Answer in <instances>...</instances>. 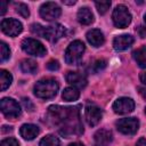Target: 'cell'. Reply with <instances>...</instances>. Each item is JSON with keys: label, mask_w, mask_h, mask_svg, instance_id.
<instances>
[{"label": "cell", "mask_w": 146, "mask_h": 146, "mask_svg": "<svg viewBox=\"0 0 146 146\" xmlns=\"http://www.w3.org/2000/svg\"><path fill=\"white\" fill-rule=\"evenodd\" d=\"M48 115L55 124H59V132L66 138H70L72 135H80L83 132V127L79 121L78 107L52 105L48 108Z\"/></svg>", "instance_id": "1"}, {"label": "cell", "mask_w": 146, "mask_h": 146, "mask_svg": "<svg viewBox=\"0 0 146 146\" xmlns=\"http://www.w3.org/2000/svg\"><path fill=\"white\" fill-rule=\"evenodd\" d=\"M58 83L54 79H43L35 83L34 86V95L42 99H50L57 95Z\"/></svg>", "instance_id": "2"}, {"label": "cell", "mask_w": 146, "mask_h": 146, "mask_svg": "<svg viewBox=\"0 0 146 146\" xmlns=\"http://www.w3.org/2000/svg\"><path fill=\"white\" fill-rule=\"evenodd\" d=\"M84 44L80 40H75L70 43V46L65 50V62L68 65H76L81 62L83 52H84Z\"/></svg>", "instance_id": "3"}, {"label": "cell", "mask_w": 146, "mask_h": 146, "mask_svg": "<svg viewBox=\"0 0 146 146\" xmlns=\"http://www.w3.org/2000/svg\"><path fill=\"white\" fill-rule=\"evenodd\" d=\"M113 23L116 27L119 29H124L127 27L130 22H131V14L129 13L128 8L123 5H119L115 7L113 15H112Z\"/></svg>", "instance_id": "4"}, {"label": "cell", "mask_w": 146, "mask_h": 146, "mask_svg": "<svg viewBox=\"0 0 146 146\" xmlns=\"http://www.w3.org/2000/svg\"><path fill=\"white\" fill-rule=\"evenodd\" d=\"M22 49L27 52L29 55H32V56H39V57H42L46 55L47 50L44 48V46L35 40V39H32V38H27V39H24L22 41Z\"/></svg>", "instance_id": "5"}, {"label": "cell", "mask_w": 146, "mask_h": 146, "mask_svg": "<svg viewBox=\"0 0 146 146\" xmlns=\"http://www.w3.org/2000/svg\"><path fill=\"white\" fill-rule=\"evenodd\" d=\"M0 108L1 112L9 119H16L21 115V107L18 103L13 98L9 97L2 98L0 102Z\"/></svg>", "instance_id": "6"}, {"label": "cell", "mask_w": 146, "mask_h": 146, "mask_svg": "<svg viewBox=\"0 0 146 146\" xmlns=\"http://www.w3.org/2000/svg\"><path fill=\"white\" fill-rule=\"evenodd\" d=\"M139 128V121L136 117H124L116 122V129L123 135H135Z\"/></svg>", "instance_id": "7"}, {"label": "cell", "mask_w": 146, "mask_h": 146, "mask_svg": "<svg viewBox=\"0 0 146 146\" xmlns=\"http://www.w3.org/2000/svg\"><path fill=\"white\" fill-rule=\"evenodd\" d=\"M62 14L59 6L55 2H46L40 7V16L44 21H55Z\"/></svg>", "instance_id": "8"}, {"label": "cell", "mask_w": 146, "mask_h": 146, "mask_svg": "<svg viewBox=\"0 0 146 146\" xmlns=\"http://www.w3.org/2000/svg\"><path fill=\"white\" fill-rule=\"evenodd\" d=\"M1 30L5 34H7L9 36H16L22 32L23 25L17 19L5 18V19L1 21Z\"/></svg>", "instance_id": "9"}, {"label": "cell", "mask_w": 146, "mask_h": 146, "mask_svg": "<svg viewBox=\"0 0 146 146\" xmlns=\"http://www.w3.org/2000/svg\"><path fill=\"white\" fill-rule=\"evenodd\" d=\"M66 33V30L63 25L60 24H54L50 26H47L44 30V35L43 38L49 40L50 42H56L59 39H62Z\"/></svg>", "instance_id": "10"}, {"label": "cell", "mask_w": 146, "mask_h": 146, "mask_svg": "<svg viewBox=\"0 0 146 146\" xmlns=\"http://www.w3.org/2000/svg\"><path fill=\"white\" fill-rule=\"evenodd\" d=\"M135 108V102L128 97H121L116 99L113 104V110L117 114H128L131 113Z\"/></svg>", "instance_id": "11"}, {"label": "cell", "mask_w": 146, "mask_h": 146, "mask_svg": "<svg viewBox=\"0 0 146 146\" xmlns=\"http://www.w3.org/2000/svg\"><path fill=\"white\" fill-rule=\"evenodd\" d=\"M102 116H103V112L96 105H88L84 110V117H86L87 123L90 127L97 125L99 121L102 120Z\"/></svg>", "instance_id": "12"}, {"label": "cell", "mask_w": 146, "mask_h": 146, "mask_svg": "<svg viewBox=\"0 0 146 146\" xmlns=\"http://www.w3.org/2000/svg\"><path fill=\"white\" fill-rule=\"evenodd\" d=\"M66 81L72 84L75 88H84L87 86V78L83 73L81 72H67L66 74Z\"/></svg>", "instance_id": "13"}, {"label": "cell", "mask_w": 146, "mask_h": 146, "mask_svg": "<svg viewBox=\"0 0 146 146\" xmlns=\"http://www.w3.org/2000/svg\"><path fill=\"white\" fill-rule=\"evenodd\" d=\"M135 42V39L130 34H122L119 36H115L113 40V47L117 51H122L128 49L132 43Z\"/></svg>", "instance_id": "14"}, {"label": "cell", "mask_w": 146, "mask_h": 146, "mask_svg": "<svg viewBox=\"0 0 146 146\" xmlns=\"http://www.w3.org/2000/svg\"><path fill=\"white\" fill-rule=\"evenodd\" d=\"M113 139V135L107 129H99L94 135V144L95 146H107Z\"/></svg>", "instance_id": "15"}, {"label": "cell", "mask_w": 146, "mask_h": 146, "mask_svg": "<svg viewBox=\"0 0 146 146\" xmlns=\"http://www.w3.org/2000/svg\"><path fill=\"white\" fill-rule=\"evenodd\" d=\"M87 40L88 42L94 46V47H100L104 41H105V38H104V34L97 30V29H94V30H90L88 33H87Z\"/></svg>", "instance_id": "16"}, {"label": "cell", "mask_w": 146, "mask_h": 146, "mask_svg": "<svg viewBox=\"0 0 146 146\" xmlns=\"http://www.w3.org/2000/svg\"><path fill=\"white\" fill-rule=\"evenodd\" d=\"M39 132H40L39 128H38L36 125H34V124H23V125L21 127V129H19L21 136H22L24 139H26V140H32V139H34V138L39 135Z\"/></svg>", "instance_id": "17"}, {"label": "cell", "mask_w": 146, "mask_h": 146, "mask_svg": "<svg viewBox=\"0 0 146 146\" xmlns=\"http://www.w3.org/2000/svg\"><path fill=\"white\" fill-rule=\"evenodd\" d=\"M78 21L82 25H89L94 22V14L88 7H82L78 11Z\"/></svg>", "instance_id": "18"}, {"label": "cell", "mask_w": 146, "mask_h": 146, "mask_svg": "<svg viewBox=\"0 0 146 146\" xmlns=\"http://www.w3.org/2000/svg\"><path fill=\"white\" fill-rule=\"evenodd\" d=\"M132 56H133V59L137 62V64L140 67L146 68V46L140 47L137 50H135Z\"/></svg>", "instance_id": "19"}, {"label": "cell", "mask_w": 146, "mask_h": 146, "mask_svg": "<svg viewBox=\"0 0 146 146\" xmlns=\"http://www.w3.org/2000/svg\"><path fill=\"white\" fill-rule=\"evenodd\" d=\"M21 70L24 73H29V74H33L36 72L38 70V65L33 59H24L21 63Z\"/></svg>", "instance_id": "20"}, {"label": "cell", "mask_w": 146, "mask_h": 146, "mask_svg": "<svg viewBox=\"0 0 146 146\" xmlns=\"http://www.w3.org/2000/svg\"><path fill=\"white\" fill-rule=\"evenodd\" d=\"M62 97H63V99L66 100V102H73V100H76V99L80 97V92H79V90H78L76 88L68 87V88L64 89Z\"/></svg>", "instance_id": "21"}, {"label": "cell", "mask_w": 146, "mask_h": 146, "mask_svg": "<svg viewBox=\"0 0 146 146\" xmlns=\"http://www.w3.org/2000/svg\"><path fill=\"white\" fill-rule=\"evenodd\" d=\"M11 81H13L11 74L9 72L5 71V70H1L0 71V86H1V90H6L11 84Z\"/></svg>", "instance_id": "22"}, {"label": "cell", "mask_w": 146, "mask_h": 146, "mask_svg": "<svg viewBox=\"0 0 146 146\" xmlns=\"http://www.w3.org/2000/svg\"><path fill=\"white\" fill-rule=\"evenodd\" d=\"M39 146H60V141L57 137L52 135H48L40 140Z\"/></svg>", "instance_id": "23"}, {"label": "cell", "mask_w": 146, "mask_h": 146, "mask_svg": "<svg viewBox=\"0 0 146 146\" xmlns=\"http://www.w3.org/2000/svg\"><path fill=\"white\" fill-rule=\"evenodd\" d=\"M96 8L100 15H104L111 7V1H96Z\"/></svg>", "instance_id": "24"}, {"label": "cell", "mask_w": 146, "mask_h": 146, "mask_svg": "<svg viewBox=\"0 0 146 146\" xmlns=\"http://www.w3.org/2000/svg\"><path fill=\"white\" fill-rule=\"evenodd\" d=\"M0 54H1L0 55V60L1 62H5L10 57V49L5 42L0 43Z\"/></svg>", "instance_id": "25"}, {"label": "cell", "mask_w": 146, "mask_h": 146, "mask_svg": "<svg viewBox=\"0 0 146 146\" xmlns=\"http://www.w3.org/2000/svg\"><path fill=\"white\" fill-rule=\"evenodd\" d=\"M16 7V11L24 18H27L30 16V10H29V7L25 5V3H16L15 5Z\"/></svg>", "instance_id": "26"}, {"label": "cell", "mask_w": 146, "mask_h": 146, "mask_svg": "<svg viewBox=\"0 0 146 146\" xmlns=\"http://www.w3.org/2000/svg\"><path fill=\"white\" fill-rule=\"evenodd\" d=\"M44 30L46 27L40 25V24H32L31 25V32L34 34V35H38V36H41L43 38L44 35Z\"/></svg>", "instance_id": "27"}, {"label": "cell", "mask_w": 146, "mask_h": 146, "mask_svg": "<svg viewBox=\"0 0 146 146\" xmlns=\"http://www.w3.org/2000/svg\"><path fill=\"white\" fill-rule=\"evenodd\" d=\"M106 60L105 59H98V60H96L94 64H92V72L94 73H98V72H100L102 70H104L105 67H106Z\"/></svg>", "instance_id": "28"}, {"label": "cell", "mask_w": 146, "mask_h": 146, "mask_svg": "<svg viewBox=\"0 0 146 146\" xmlns=\"http://www.w3.org/2000/svg\"><path fill=\"white\" fill-rule=\"evenodd\" d=\"M1 146H19V143L15 138H6L1 141Z\"/></svg>", "instance_id": "29"}, {"label": "cell", "mask_w": 146, "mask_h": 146, "mask_svg": "<svg viewBox=\"0 0 146 146\" xmlns=\"http://www.w3.org/2000/svg\"><path fill=\"white\" fill-rule=\"evenodd\" d=\"M47 68L49 71H57L59 68V63L57 60H50L47 64Z\"/></svg>", "instance_id": "30"}, {"label": "cell", "mask_w": 146, "mask_h": 146, "mask_svg": "<svg viewBox=\"0 0 146 146\" xmlns=\"http://www.w3.org/2000/svg\"><path fill=\"white\" fill-rule=\"evenodd\" d=\"M137 32H138V34H139L140 38H146V27L139 26V27L137 29Z\"/></svg>", "instance_id": "31"}, {"label": "cell", "mask_w": 146, "mask_h": 146, "mask_svg": "<svg viewBox=\"0 0 146 146\" xmlns=\"http://www.w3.org/2000/svg\"><path fill=\"white\" fill-rule=\"evenodd\" d=\"M23 104H24L25 108H27L29 111H32V110H33V105L31 104L30 99H26V98H24V99H23Z\"/></svg>", "instance_id": "32"}, {"label": "cell", "mask_w": 146, "mask_h": 146, "mask_svg": "<svg viewBox=\"0 0 146 146\" xmlns=\"http://www.w3.org/2000/svg\"><path fill=\"white\" fill-rule=\"evenodd\" d=\"M0 15H3L5 13H6V10H7V2H5V1H0Z\"/></svg>", "instance_id": "33"}, {"label": "cell", "mask_w": 146, "mask_h": 146, "mask_svg": "<svg viewBox=\"0 0 146 146\" xmlns=\"http://www.w3.org/2000/svg\"><path fill=\"white\" fill-rule=\"evenodd\" d=\"M136 146H146V139H145V138H140V139L137 141Z\"/></svg>", "instance_id": "34"}, {"label": "cell", "mask_w": 146, "mask_h": 146, "mask_svg": "<svg viewBox=\"0 0 146 146\" xmlns=\"http://www.w3.org/2000/svg\"><path fill=\"white\" fill-rule=\"evenodd\" d=\"M139 79H140V81H141L144 84H146V72L141 73V74L139 75Z\"/></svg>", "instance_id": "35"}, {"label": "cell", "mask_w": 146, "mask_h": 146, "mask_svg": "<svg viewBox=\"0 0 146 146\" xmlns=\"http://www.w3.org/2000/svg\"><path fill=\"white\" fill-rule=\"evenodd\" d=\"M138 90H139V94L146 99V90L145 89H143V88H138Z\"/></svg>", "instance_id": "36"}, {"label": "cell", "mask_w": 146, "mask_h": 146, "mask_svg": "<svg viewBox=\"0 0 146 146\" xmlns=\"http://www.w3.org/2000/svg\"><path fill=\"white\" fill-rule=\"evenodd\" d=\"M63 3H64V5H74L75 1H74V0H73V1H65V0H63Z\"/></svg>", "instance_id": "37"}, {"label": "cell", "mask_w": 146, "mask_h": 146, "mask_svg": "<svg viewBox=\"0 0 146 146\" xmlns=\"http://www.w3.org/2000/svg\"><path fill=\"white\" fill-rule=\"evenodd\" d=\"M68 146H84V145L81 144V143H72V144H70Z\"/></svg>", "instance_id": "38"}, {"label": "cell", "mask_w": 146, "mask_h": 146, "mask_svg": "<svg viewBox=\"0 0 146 146\" xmlns=\"http://www.w3.org/2000/svg\"><path fill=\"white\" fill-rule=\"evenodd\" d=\"M144 21H145V24H146V15L144 16Z\"/></svg>", "instance_id": "39"}, {"label": "cell", "mask_w": 146, "mask_h": 146, "mask_svg": "<svg viewBox=\"0 0 146 146\" xmlns=\"http://www.w3.org/2000/svg\"><path fill=\"white\" fill-rule=\"evenodd\" d=\"M145 112H146V108H145Z\"/></svg>", "instance_id": "40"}]
</instances>
